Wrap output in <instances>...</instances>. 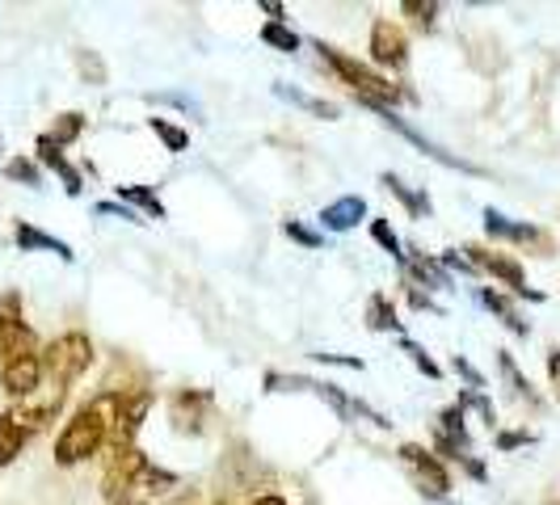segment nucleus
Wrapping results in <instances>:
<instances>
[{
    "label": "nucleus",
    "instance_id": "24",
    "mask_svg": "<svg viewBox=\"0 0 560 505\" xmlns=\"http://www.w3.org/2000/svg\"><path fill=\"white\" fill-rule=\"evenodd\" d=\"M400 350H405V354H409V359H413V366H421V371H425V375H430V379H439V375H443V371H439V366H434V359H430V354H425V350H421L418 341H400Z\"/></svg>",
    "mask_w": 560,
    "mask_h": 505
},
{
    "label": "nucleus",
    "instance_id": "3",
    "mask_svg": "<svg viewBox=\"0 0 560 505\" xmlns=\"http://www.w3.org/2000/svg\"><path fill=\"white\" fill-rule=\"evenodd\" d=\"M316 51H320V59L334 68L341 81L354 89V97L363 102V106H371V110H393L396 102L405 97L400 89H396L393 81H384L380 72H371L366 63H359V59H350V56H341L337 47H325V43H316Z\"/></svg>",
    "mask_w": 560,
    "mask_h": 505
},
{
    "label": "nucleus",
    "instance_id": "29",
    "mask_svg": "<svg viewBox=\"0 0 560 505\" xmlns=\"http://www.w3.org/2000/svg\"><path fill=\"white\" fill-rule=\"evenodd\" d=\"M443 266H451V270H464V274H477V266H472L468 257H459V252H455V249L443 252Z\"/></svg>",
    "mask_w": 560,
    "mask_h": 505
},
{
    "label": "nucleus",
    "instance_id": "15",
    "mask_svg": "<svg viewBox=\"0 0 560 505\" xmlns=\"http://www.w3.org/2000/svg\"><path fill=\"white\" fill-rule=\"evenodd\" d=\"M18 245H22V249H47V252H59L63 261H72V249H68L63 240H56V236H47V232H38V227H30V224L18 227Z\"/></svg>",
    "mask_w": 560,
    "mask_h": 505
},
{
    "label": "nucleus",
    "instance_id": "33",
    "mask_svg": "<svg viewBox=\"0 0 560 505\" xmlns=\"http://www.w3.org/2000/svg\"><path fill=\"white\" fill-rule=\"evenodd\" d=\"M253 505H287V502H282V497H257Z\"/></svg>",
    "mask_w": 560,
    "mask_h": 505
},
{
    "label": "nucleus",
    "instance_id": "4",
    "mask_svg": "<svg viewBox=\"0 0 560 505\" xmlns=\"http://www.w3.org/2000/svg\"><path fill=\"white\" fill-rule=\"evenodd\" d=\"M38 359H43V375H47L56 388L68 392V384H77L84 371L93 366V341L84 333H63V337H56Z\"/></svg>",
    "mask_w": 560,
    "mask_h": 505
},
{
    "label": "nucleus",
    "instance_id": "26",
    "mask_svg": "<svg viewBox=\"0 0 560 505\" xmlns=\"http://www.w3.org/2000/svg\"><path fill=\"white\" fill-rule=\"evenodd\" d=\"M287 236H291V240H300V245H308V249H316V245H320V236H316V232H308L304 224H295V220H287Z\"/></svg>",
    "mask_w": 560,
    "mask_h": 505
},
{
    "label": "nucleus",
    "instance_id": "7",
    "mask_svg": "<svg viewBox=\"0 0 560 505\" xmlns=\"http://www.w3.org/2000/svg\"><path fill=\"white\" fill-rule=\"evenodd\" d=\"M371 59L380 63V68H405V59H409V38H405V30L388 22V17H380L375 26H371Z\"/></svg>",
    "mask_w": 560,
    "mask_h": 505
},
{
    "label": "nucleus",
    "instance_id": "14",
    "mask_svg": "<svg viewBox=\"0 0 560 505\" xmlns=\"http://www.w3.org/2000/svg\"><path fill=\"white\" fill-rule=\"evenodd\" d=\"M26 443H30V434L22 430V421L13 418V413H0V468L13 463Z\"/></svg>",
    "mask_w": 560,
    "mask_h": 505
},
{
    "label": "nucleus",
    "instance_id": "6",
    "mask_svg": "<svg viewBox=\"0 0 560 505\" xmlns=\"http://www.w3.org/2000/svg\"><path fill=\"white\" fill-rule=\"evenodd\" d=\"M400 459H405V468L413 472L421 493H434V497H447L451 493L447 468L439 463V455H434V450L418 447V443H405V447H400Z\"/></svg>",
    "mask_w": 560,
    "mask_h": 505
},
{
    "label": "nucleus",
    "instance_id": "17",
    "mask_svg": "<svg viewBox=\"0 0 560 505\" xmlns=\"http://www.w3.org/2000/svg\"><path fill=\"white\" fill-rule=\"evenodd\" d=\"M480 304H485V308H493V312H498V316H502V320H505V329H510V333L527 337V325L518 320V312L510 308V300H502L498 291H480Z\"/></svg>",
    "mask_w": 560,
    "mask_h": 505
},
{
    "label": "nucleus",
    "instance_id": "10",
    "mask_svg": "<svg viewBox=\"0 0 560 505\" xmlns=\"http://www.w3.org/2000/svg\"><path fill=\"white\" fill-rule=\"evenodd\" d=\"M485 232L493 236V240H518V245H539V249H548V236L539 232V227L532 224H514L510 215H502V211H485Z\"/></svg>",
    "mask_w": 560,
    "mask_h": 505
},
{
    "label": "nucleus",
    "instance_id": "2",
    "mask_svg": "<svg viewBox=\"0 0 560 505\" xmlns=\"http://www.w3.org/2000/svg\"><path fill=\"white\" fill-rule=\"evenodd\" d=\"M173 484H177V477L165 472V468H156L140 447H122V450H110V459H106L102 493L114 505H140V497L168 493Z\"/></svg>",
    "mask_w": 560,
    "mask_h": 505
},
{
    "label": "nucleus",
    "instance_id": "25",
    "mask_svg": "<svg viewBox=\"0 0 560 505\" xmlns=\"http://www.w3.org/2000/svg\"><path fill=\"white\" fill-rule=\"evenodd\" d=\"M502 375H505V379H510V388H514V392H518V396H527V400H532V404H535L532 384H527V379L518 375V366H514V359H510V354H502Z\"/></svg>",
    "mask_w": 560,
    "mask_h": 505
},
{
    "label": "nucleus",
    "instance_id": "11",
    "mask_svg": "<svg viewBox=\"0 0 560 505\" xmlns=\"http://www.w3.org/2000/svg\"><path fill=\"white\" fill-rule=\"evenodd\" d=\"M366 215V202L359 195H346L337 198V202H329L325 211H320V224L329 227V232H350V227H359Z\"/></svg>",
    "mask_w": 560,
    "mask_h": 505
},
{
    "label": "nucleus",
    "instance_id": "18",
    "mask_svg": "<svg viewBox=\"0 0 560 505\" xmlns=\"http://www.w3.org/2000/svg\"><path fill=\"white\" fill-rule=\"evenodd\" d=\"M261 43L275 47V51H300V34L291 26H282V22H266L261 26Z\"/></svg>",
    "mask_w": 560,
    "mask_h": 505
},
{
    "label": "nucleus",
    "instance_id": "20",
    "mask_svg": "<svg viewBox=\"0 0 560 505\" xmlns=\"http://www.w3.org/2000/svg\"><path fill=\"white\" fill-rule=\"evenodd\" d=\"M384 186H388V190H393V195L400 198V202H405V207H409L413 215H430V198H425V195H413V190H409V186H405L400 177L384 173Z\"/></svg>",
    "mask_w": 560,
    "mask_h": 505
},
{
    "label": "nucleus",
    "instance_id": "12",
    "mask_svg": "<svg viewBox=\"0 0 560 505\" xmlns=\"http://www.w3.org/2000/svg\"><path fill=\"white\" fill-rule=\"evenodd\" d=\"M22 354H34V333L18 316H0V359H22Z\"/></svg>",
    "mask_w": 560,
    "mask_h": 505
},
{
    "label": "nucleus",
    "instance_id": "8",
    "mask_svg": "<svg viewBox=\"0 0 560 505\" xmlns=\"http://www.w3.org/2000/svg\"><path fill=\"white\" fill-rule=\"evenodd\" d=\"M38 384H43V359L38 354H22V359H9L0 366V388L18 396V400L38 392Z\"/></svg>",
    "mask_w": 560,
    "mask_h": 505
},
{
    "label": "nucleus",
    "instance_id": "30",
    "mask_svg": "<svg viewBox=\"0 0 560 505\" xmlns=\"http://www.w3.org/2000/svg\"><path fill=\"white\" fill-rule=\"evenodd\" d=\"M9 177H22V181H30V186H38V173H34L26 161H13V165H9Z\"/></svg>",
    "mask_w": 560,
    "mask_h": 505
},
{
    "label": "nucleus",
    "instance_id": "16",
    "mask_svg": "<svg viewBox=\"0 0 560 505\" xmlns=\"http://www.w3.org/2000/svg\"><path fill=\"white\" fill-rule=\"evenodd\" d=\"M118 198L131 202V207H140V211H148L152 220H165V202L152 195V190H143V186H118Z\"/></svg>",
    "mask_w": 560,
    "mask_h": 505
},
{
    "label": "nucleus",
    "instance_id": "21",
    "mask_svg": "<svg viewBox=\"0 0 560 505\" xmlns=\"http://www.w3.org/2000/svg\"><path fill=\"white\" fill-rule=\"evenodd\" d=\"M81 131H84V114H59L56 131H51L47 140L56 143V148H63V143H72V140H77Z\"/></svg>",
    "mask_w": 560,
    "mask_h": 505
},
{
    "label": "nucleus",
    "instance_id": "9",
    "mask_svg": "<svg viewBox=\"0 0 560 505\" xmlns=\"http://www.w3.org/2000/svg\"><path fill=\"white\" fill-rule=\"evenodd\" d=\"M152 409V396L140 392V396H122V409H118V418H114V430H110V450H122V447H136V434H140L143 425V413Z\"/></svg>",
    "mask_w": 560,
    "mask_h": 505
},
{
    "label": "nucleus",
    "instance_id": "27",
    "mask_svg": "<svg viewBox=\"0 0 560 505\" xmlns=\"http://www.w3.org/2000/svg\"><path fill=\"white\" fill-rule=\"evenodd\" d=\"M97 215H118V220H127V224H140V215H136L131 207H122V202H102Z\"/></svg>",
    "mask_w": 560,
    "mask_h": 505
},
{
    "label": "nucleus",
    "instance_id": "1",
    "mask_svg": "<svg viewBox=\"0 0 560 505\" xmlns=\"http://www.w3.org/2000/svg\"><path fill=\"white\" fill-rule=\"evenodd\" d=\"M122 396L127 392H102L72 413V421L59 430L56 438V463H63V468L84 463L89 455H97V450L110 443V430L118 409H122Z\"/></svg>",
    "mask_w": 560,
    "mask_h": 505
},
{
    "label": "nucleus",
    "instance_id": "28",
    "mask_svg": "<svg viewBox=\"0 0 560 505\" xmlns=\"http://www.w3.org/2000/svg\"><path fill=\"white\" fill-rule=\"evenodd\" d=\"M405 13H418L421 26L430 30V26H434V13H439V4H413V0H409V4H405Z\"/></svg>",
    "mask_w": 560,
    "mask_h": 505
},
{
    "label": "nucleus",
    "instance_id": "22",
    "mask_svg": "<svg viewBox=\"0 0 560 505\" xmlns=\"http://www.w3.org/2000/svg\"><path fill=\"white\" fill-rule=\"evenodd\" d=\"M148 127H152V131H156V136H161V140H165V148H168V152H182V148H186V143H190V136H186V131H182V127H173V122H168V118H152V122H148Z\"/></svg>",
    "mask_w": 560,
    "mask_h": 505
},
{
    "label": "nucleus",
    "instance_id": "32",
    "mask_svg": "<svg viewBox=\"0 0 560 505\" xmlns=\"http://www.w3.org/2000/svg\"><path fill=\"white\" fill-rule=\"evenodd\" d=\"M498 443H502V447H518V443H532V434H502Z\"/></svg>",
    "mask_w": 560,
    "mask_h": 505
},
{
    "label": "nucleus",
    "instance_id": "31",
    "mask_svg": "<svg viewBox=\"0 0 560 505\" xmlns=\"http://www.w3.org/2000/svg\"><path fill=\"white\" fill-rule=\"evenodd\" d=\"M548 375H552V384L560 388V350H552V354H548Z\"/></svg>",
    "mask_w": 560,
    "mask_h": 505
},
{
    "label": "nucleus",
    "instance_id": "23",
    "mask_svg": "<svg viewBox=\"0 0 560 505\" xmlns=\"http://www.w3.org/2000/svg\"><path fill=\"white\" fill-rule=\"evenodd\" d=\"M371 236H375L384 249L393 252L396 261H405V249H400V240H396V232L388 227V220H375V224H371Z\"/></svg>",
    "mask_w": 560,
    "mask_h": 505
},
{
    "label": "nucleus",
    "instance_id": "5",
    "mask_svg": "<svg viewBox=\"0 0 560 505\" xmlns=\"http://www.w3.org/2000/svg\"><path fill=\"white\" fill-rule=\"evenodd\" d=\"M464 252H468V261H472L477 270H485V274H493V279H502L505 286L514 291V295H527V300H535V304L544 300L539 291H532V286H527V274H523V266H518V261H514L510 252L480 249V245H468Z\"/></svg>",
    "mask_w": 560,
    "mask_h": 505
},
{
    "label": "nucleus",
    "instance_id": "19",
    "mask_svg": "<svg viewBox=\"0 0 560 505\" xmlns=\"http://www.w3.org/2000/svg\"><path fill=\"white\" fill-rule=\"evenodd\" d=\"M366 316H371V329H380V333H393V329H400V325H396V308L388 304V295H371V308H366Z\"/></svg>",
    "mask_w": 560,
    "mask_h": 505
},
{
    "label": "nucleus",
    "instance_id": "13",
    "mask_svg": "<svg viewBox=\"0 0 560 505\" xmlns=\"http://www.w3.org/2000/svg\"><path fill=\"white\" fill-rule=\"evenodd\" d=\"M38 161H43L47 168H56L59 177H63V190H68V195H81V173L68 165V161H63V152H59V148L47 140V136L38 140Z\"/></svg>",
    "mask_w": 560,
    "mask_h": 505
}]
</instances>
